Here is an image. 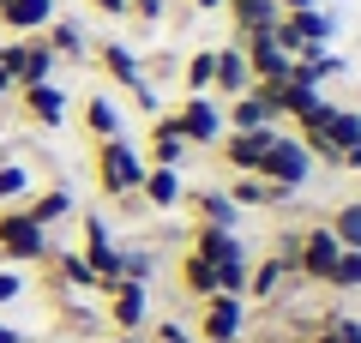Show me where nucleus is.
Here are the masks:
<instances>
[{
  "instance_id": "obj_1",
  "label": "nucleus",
  "mask_w": 361,
  "mask_h": 343,
  "mask_svg": "<svg viewBox=\"0 0 361 343\" xmlns=\"http://www.w3.org/2000/svg\"><path fill=\"white\" fill-rule=\"evenodd\" d=\"M295 139L307 145V157L337 169V157L361 139V109H337V102H313V114L295 121Z\"/></svg>"
},
{
  "instance_id": "obj_2",
  "label": "nucleus",
  "mask_w": 361,
  "mask_h": 343,
  "mask_svg": "<svg viewBox=\"0 0 361 343\" xmlns=\"http://www.w3.org/2000/svg\"><path fill=\"white\" fill-rule=\"evenodd\" d=\"M90 175L103 199H133L145 181V157L133 151V139H97L90 145Z\"/></svg>"
},
{
  "instance_id": "obj_3",
  "label": "nucleus",
  "mask_w": 361,
  "mask_h": 343,
  "mask_svg": "<svg viewBox=\"0 0 361 343\" xmlns=\"http://www.w3.org/2000/svg\"><path fill=\"white\" fill-rule=\"evenodd\" d=\"M253 175H265L271 187H283V193H301V187H307V175H313V157H307V145H301L295 133H277L271 151L259 157Z\"/></svg>"
},
{
  "instance_id": "obj_4",
  "label": "nucleus",
  "mask_w": 361,
  "mask_h": 343,
  "mask_svg": "<svg viewBox=\"0 0 361 343\" xmlns=\"http://www.w3.org/2000/svg\"><path fill=\"white\" fill-rule=\"evenodd\" d=\"M54 253L49 229H37L25 211H0V259L6 265H42Z\"/></svg>"
},
{
  "instance_id": "obj_5",
  "label": "nucleus",
  "mask_w": 361,
  "mask_h": 343,
  "mask_svg": "<svg viewBox=\"0 0 361 343\" xmlns=\"http://www.w3.org/2000/svg\"><path fill=\"white\" fill-rule=\"evenodd\" d=\"M271 42L289 54V61H301V54H319L325 42H331V18L325 13H277V25H271Z\"/></svg>"
},
{
  "instance_id": "obj_6",
  "label": "nucleus",
  "mask_w": 361,
  "mask_h": 343,
  "mask_svg": "<svg viewBox=\"0 0 361 343\" xmlns=\"http://www.w3.org/2000/svg\"><path fill=\"white\" fill-rule=\"evenodd\" d=\"M97 66H103V73L115 78V85L127 90V97L139 102L145 114L157 109V85H151V78L139 73V61H133V49H127V42H115V37H103V42H97Z\"/></svg>"
},
{
  "instance_id": "obj_7",
  "label": "nucleus",
  "mask_w": 361,
  "mask_h": 343,
  "mask_svg": "<svg viewBox=\"0 0 361 343\" xmlns=\"http://www.w3.org/2000/svg\"><path fill=\"white\" fill-rule=\"evenodd\" d=\"M169 127L187 139V151L217 145V139H223V109H217V97H187L175 114H169Z\"/></svg>"
},
{
  "instance_id": "obj_8",
  "label": "nucleus",
  "mask_w": 361,
  "mask_h": 343,
  "mask_svg": "<svg viewBox=\"0 0 361 343\" xmlns=\"http://www.w3.org/2000/svg\"><path fill=\"white\" fill-rule=\"evenodd\" d=\"M247 301L241 295H205L199 301V343H241Z\"/></svg>"
},
{
  "instance_id": "obj_9",
  "label": "nucleus",
  "mask_w": 361,
  "mask_h": 343,
  "mask_svg": "<svg viewBox=\"0 0 361 343\" xmlns=\"http://www.w3.org/2000/svg\"><path fill=\"white\" fill-rule=\"evenodd\" d=\"M337 253H343V247L331 241V229H325V223L301 229V247H295V277L325 283V277H331V265H337Z\"/></svg>"
},
{
  "instance_id": "obj_10",
  "label": "nucleus",
  "mask_w": 361,
  "mask_h": 343,
  "mask_svg": "<svg viewBox=\"0 0 361 343\" xmlns=\"http://www.w3.org/2000/svg\"><path fill=\"white\" fill-rule=\"evenodd\" d=\"M271 139H277V127H253V133H223V139H217V151H223V163H229L235 175H253V169H259V157L271 151Z\"/></svg>"
},
{
  "instance_id": "obj_11",
  "label": "nucleus",
  "mask_w": 361,
  "mask_h": 343,
  "mask_svg": "<svg viewBox=\"0 0 361 343\" xmlns=\"http://www.w3.org/2000/svg\"><path fill=\"white\" fill-rule=\"evenodd\" d=\"M211 90H217V97H241V90H253V73H247V61H241V42L211 49Z\"/></svg>"
},
{
  "instance_id": "obj_12",
  "label": "nucleus",
  "mask_w": 361,
  "mask_h": 343,
  "mask_svg": "<svg viewBox=\"0 0 361 343\" xmlns=\"http://www.w3.org/2000/svg\"><path fill=\"white\" fill-rule=\"evenodd\" d=\"M187 157H193V151H187V139L169 127V114H157L151 133H145V163H151V169H180Z\"/></svg>"
},
{
  "instance_id": "obj_13",
  "label": "nucleus",
  "mask_w": 361,
  "mask_h": 343,
  "mask_svg": "<svg viewBox=\"0 0 361 343\" xmlns=\"http://www.w3.org/2000/svg\"><path fill=\"white\" fill-rule=\"evenodd\" d=\"M145 283H115V289H109V325L115 331H127V337H139L145 331Z\"/></svg>"
},
{
  "instance_id": "obj_14",
  "label": "nucleus",
  "mask_w": 361,
  "mask_h": 343,
  "mask_svg": "<svg viewBox=\"0 0 361 343\" xmlns=\"http://www.w3.org/2000/svg\"><path fill=\"white\" fill-rule=\"evenodd\" d=\"M180 205H193V217H199V223H211V229H235V223H241V211H235V199L223 187H187V193H180Z\"/></svg>"
},
{
  "instance_id": "obj_15",
  "label": "nucleus",
  "mask_w": 361,
  "mask_h": 343,
  "mask_svg": "<svg viewBox=\"0 0 361 343\" xmlns=\"http://www.w3.org/2000/svg\"><path fill=\"white\" fill-rule=\"evenodd\" d=\"M241 61H247V73H253V85H259V78H283V73H289V54L271 42V30L241 37Z\"/></svg>"
},
{
  "instance_id": "obj_16",
  "label": "nucleus",
  "mask_w": 361,
  "mask_h": 343,
  "mask_svg": "<svg viewBox=\"0 0 361 343\" xmlns=\"http://www.w3.org/2000/svg\"><path fill=\"white\" fill-rule=\"evenodd\" d=\"M253 127H277L271 102L259 97V90H241V97H229V109H223V133H253Z\"/></svg>"
},
{
  "instance_id": "obj_17",
  "label": "nucleus",
  "mask_w": 361,
  "mask_h": 343,
  "mask_svg": "<svg viewBox=\"0 0 361 343\" xmlns=\"http://www.w3.org/2000/svg\"><path fill=\"white\" fill-rule=\"evenodd\" d=\"M187 247H193V253H205L211 265H223V259H247L241 235H235V229H211V223H193V235H187Z\"/></svg>"
},
{
  "instance_id": "obj_18",
  "label": "nucleus",
  "mask_w": 361,
  "mask_h": 343,
  "mask_svg": "<svg viewBox=\"0 0 361 343\" xmlns=\"http://www.w3.org/2000/svg\"><path fill=\"white\" fill-rule=\"evenodd\" d=\"M180 193H187V181H180V169H151L145 163V181H139V199L151 205V211H175Z\"/></svg>"
},
{
  "instance_id": "obj_19",
  "label": "nucleus",
  "mask_w": 361,
  "mask_h": 343,
  "mask_svg": "<svg viewBox=\"0 0 361 343\" xmlns=\"http://www.w3.org/2000/svg\"><path fill=\"white\" fill-rule=\"evenodd\" d=\"M18 97H25V121H37V127H61V114H66V97L61 85H18Z\"/></svg>"
},
{
  "instance_id": "obj_20",
  "label": "nucleus",
  "mask_w": 361,
  "mask_h": 343,
  "mask_svg": "<svg viewBox=\"0 0 361 343\" xmlns=\"http://www.w3.org/2000/svg\"><path fill=\"white\" fill-rule=\"evenodd\" d=\"M54 18V0H0V30H13V37H30Z\"/></svg>"
},
{
  "instance_id": "obj_21",
  "label": "nucleus",
  "mask_w": 361,
  "mask_h": 343,
  "mask_svg": "<svg viewBox=\"0 0 361 343\" xmlns=\"http://www.w3.org/2000/svg\"><path fill=\"white\" fill-rule=\"evenodd\" d=\"M223 193L235 199V211H265V205H283V199H289V193H283V187H271L265 175H235Z\"/></svg>"
},
{
  "instance_id": "obj_22",
  "label": "nucleus",
  "mask_w": 361,
  "mask_h": 343,
  "mask_svg": "<svg viewBox=\"0 0 361 343\" xmlns=\"http://www.w3.org/2000/svg\"><path fill=\"white\" fill-rule=\"evenodd\" d=\"M85 133H90V145L97 139H127V121H121V109L103 97V90L85 97Z\"/></svg>"
},
{
  "instance_id": "obj_23",
  "label": "nucleus",
  "mask_w": 361,
  "mask_h": 343,
  "mask_svg": "<svg viewBox=\"0 0 361 343\" xmlns=\"http://www.w3.org/2000/svg\"><path fill=\"white\" fill-rule=\"evenodd\" d=\"M42 49H49L54 61H85L90 42H85V30H78L73 18H49V25H42Z\"/></svg>"
},
{
  "instance_id": "obj_24",
  "label": "nucleus",
  "mask_w": 361,
  "mask_h": 343,
  "mask_svg": "<svg viewBox=\"0 0 361 343\" xmlns=\"http://www.w3.org/2000/svg\"><path fill=\"white\" fill-rule=\"evenodd\" d=\"M283 277H295V271H289L277 253L259 259V265H247V301H271V295L283 289Z\"/></svg>"
},
{
  "instance_id": "obj_25",
  "label": "nucleus",
  "mask_w": 361,
  "mask_h": 343,
  "mask_svg": "<svg viewBox=\"0 0 361 343\" xmlns=\"http://www.w3.org/2000/svg\"><path fill=\"white\" fill-rule=\"evenodd\" d=\"M180 289L193 295V301H205V295H217V265H211L205 253H193V247L180 253Z\"/></svg>"
},
{
  "instance_id": "obj_26",
  "label": "nucleus",
  "mask_w": 361,
  "mask_h": 343,
  "mask_svg": "<svg viewBox=\"0 0 361 343\" xmlns=\"http://www.w3.org/2000/svg\"><path fill=\"white\" fill-rule=\"evenodd\" d=\"M25 217H30L37 229H54L61 217H73V193H66V187H49V193H37V199L25 205Z\"/></svg>"
},
{
  "instance_id": "obj_27",
  "label": "nucleus",
  "mask_w": 361,
  "mask_h": 343,
  "mask_svg": "<svg viewBox=\"0 0 361 343\" xmlns=\"http://www.w3.org/2000/svg\"><path fill=\"white\" fill-rule=\"evenodd\" d=\"M325 229H331V241H337V247H355V253H361V199L337 205V211L325 217Z\"/></svg>"
},
{
  "instance_id": "obj_28",
  "label": "nucleus",
  "mask_w": 361,
  "mask_h": 343,
  "mask_svg": "<svg viewBox=\"0 0 361 343\" xmlns=\"http://www.w3.org/2000/svg\"><path fill=\"white\" fill-rule=\"evenodd\" d=\"M54 78V54L42 49V37H25V66H18V85H49ZM13 85V90H18Z\"/></svg>"
},
{
  "instance_id": "obj_29",
  "label": "nucleus",
  "mask_w": 361,
  "mask_h": 343,
  "mask_svg": "<svg viewBox=\"0 0 361 343\" xmlns=\"http://www.w3.org/2000/svg\"><path fill=\"white\" fill-rule=\"evenodd\" d=\"M325 289H337V295L361 289V253H355V247H343V253H337V265H331V277H325Z\"/></svg>"
},
{
  "instance_id": "obj_30",
  "label": "nucleus",
  "mask_w": 361,
  "mask_h": 343,
  "mask_svg": "<svg viewBox=\"0 0 361 343\" xmlns=\"http://www.w3.org/2000/svg\"><path fill=\"white\" fill-rule=\"evenodd\" d=\"M180 85H187V97H211V49H199L180 66Z\"/></svg>"
},
{
  "instance_id": "obj_31",
  "label": "nucleus",
  "mask_w": 361,
  "mask_h": 343,
  "mask_svg": "<svg viewBox=\"0 0 361 343\" xmlns=\"http://www.w3.org/2000/svg\"><path fill=\"white\" fill-rule=\"evenodd\" d=\"M30 193V169L25 163H0V205H13Z\"/></svg>"
},
{
  "instance_id": "obj_32",
  "label": "nucleus",
  "mask_w": 361,
  "mask_h": 343,
  "mask_svg": "<svg viewBox=\"0 0 361 343\" xmlns=\"http://www.w3.org/2000/svg\"><path fill=\"white\" fill-rule=\"evenodd\" d=\"M18 289H25V277H18V271L13 265H0V301H13V295Z\"/></svg>"
},
{
  "instance_id": "obj_33",
  "label": "nucleus",
  "mask_w": 361,
  "mask_h": 343,
  "mask_svg": "<svg viewBox=\"0 0 361 343\" xmlns=\"http://www.w3.org/2000/svg\"><path fill=\"white\" fill-rule=\"evenodd\" d=\"M127 13H139L145 25H157V18H163V0H127Z\"/></svg>"
},
{
  "instance_id": "obj_34",
  "label": "nucleus",
  "mask_w": 361,
  "mask_h": 343,
  "mask_svg": "<svg viewBox=\"0 0 361 343\" xmlns=\"http://www.w3.org/2000/svg\"><path fill=\"white\" fill-rule=\"evenodd\" d=\"M337 169H349V175H361V139H355V145H349V151H343V157H337Z\"/></svg>"
},
{
  "instance_id": "obj_35",
  "label": "nucleus",
  "mask_w": 361,
  "mask_h": 343,
  "mask_svg": "<svg viewBox=\"0 0 361 343\" xmlns=\"http://www.w3.org/2000/svg\"><path fill=\"white\" fill-rule=\"evenodd\" d=\"M85 6H97V13H109V18H127V0H85Z\"/></svg>"
},
{
  "instance_id": "obj_36",
  "label": "nucleus",
  "mask_w": 361,
  "mask_h": 343,
  "mask_svg": "<svg viewBox=\"0 0 361 343\" xmlns=\"http://www.w3.org/2000/svg\"><path fill=\"white\" fill-rule=\"evenodd\" d=\"M313 0H277V13H307Z\"/></svg>"
},
{
  "instance_id": "obj_37",
  "label": "nucleus",
  "mask_w": 361,
  "mask_h": 343,
  "mask_svg": "<svg viewBox=\"0 0 361 343\" xmlns=\"http://www.w3.org/2000/svg\"><path fill=\"white\" fill-rule=\"evenodd\" d=\"M0 343H25V337H18V325H0Z\"/></svg>"
},
{
  "instance_id": "obj_38",
  "label": "nucleus",
  "mask_w": 361,
  "mask_h": 343,
  "mask_svg": "<svg viewBox=\"0 0 361 343\" xmlns=\"http://www.w3.org/2000/svg\"><path fill=\"white\" fill-rule=\"evenodd\" d=\"M97 343H145V337H127V331H115V337H97Z\"/></svg>"
},
{
  "instance_id": "obj_39",
  "label": "nucleus",
  "mask_w": 361,
  "mask_h": 343,
  "mask_svg": "<svg viewBox=\"0 0 361 343\" xmlns=\"http://www.w3.org/2000/svg\"><path fill=\"white\" fill-rule=\"evenodd\" d=\"M211 6H223V0H193V13H211Z\"/></svg>"
},
{
  "instance_id": "obj_40",
  "label": "nucleus",
  "mask_w": 361,
  "mask_h": 343,
  "mask_svg": "<svg viewBox=\"0 0 361 343\" xmlns=\"http://www.w3.org/2000/svg\"><path fill=\"white\" fill-rule=\"evenodd\" d=\"M6 90H13V78H6V73H0V97H6Z\"/></svg>"
},
{
  "instance_id": "obj_41",
  "label": "nucleus",
  "mask_w": 361,
  "mask_h": 343,
  "mask_svg": "<svg viewBox=\"0 0 361 343\" xmlns=\"http://www.w3.org/2000/svg\"><path fill=\"white\" fill-rule=\"evenodd\" d=\"M223 6H229V0H223Z\"/></svg>"
},
{
  "instance_id": "obj_42",
  "label": "nucleus",
  "mask_w": 361,
  "mask_h": 343,
  "mask_svg": "<svg viewBox=\"0 0 361 343\" xmlns=\"http://www.w3.org/2000/svg\"><path fill=\"white\" fill-rule=\"evenodd\" d=\"M193 343H199V337H193Z\"/></svg>"
}]
</instances>
